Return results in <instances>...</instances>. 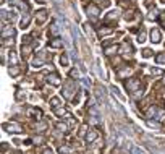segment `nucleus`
<instances>
[{
    "label": "nucleus",
    "mask_w": 165,
    "mask_h": 154,
    "mask_svg": "<svg viewBox=\"0 0 165 154\" xmlns=\"http://www.w3.org/2000/svg\"><path fill=\"white\" fill-rule=\"evenodd\" d=\"M162 2H165V0H162Z\"/></svg>",
    "instance_id": "35"
},
{
    "label": "nucleus",
    "mask_w": 165,
    "mask_h": 154,
    "mask_svg": "<svg viewBox=\"0 0 165 154\" xmlns=\"http://www.w3.org/2000/svg\"><path fill=\"white\" fill-rule=\"evenodd\" d=\"M50 106H52L54 109H58V107H60V99L58 98H52V99H50Z\"/></svg>",
    "instance_id": "11"
},
{
    "label": "nucleus",
    "mask_w": 165,
    "mask_h": 154,
    "mask_svg": "<svg viewBox=\"0 0 165 154\" xmlns=\"http://www.w3.org/2000/svg\"><path fill=\"white\" fill-rule=\"evenodd\" d=\"M70 75H71V76H76V78H78V71H76V70H71V73H70Z\"/></svg>",
    "instance_id": "33"
},
{
    "label": "nucleus",
    "mask_w": 165,
    "mask_h": 154,
    "mask_svg": "<svg viewBox=\"0 0 165 154\" xmlns=\"http://www.w3.org/2000/svg\"><path fill=\"white\" fill-rule=\"evenodd\" d=\"M143 55H144V57H151V55H152V50H151V49H144V50H143Z\"/></svg>",
    "instance_id": "27"
},
{
    "label": "nucleus",
    "mask_w": 165,
    "mask_h": 154,
    "mask_svg": "<svg viewBox=\"0 0 165 154\" xmlns=\"http://www.w3.org/2000/svg\"><path fill=\"white\" fill-rule=\"evenodd\" d=\"M62 45H63V41L58 39V37H55L54 41H50V47H54V49H58V47H62Z\"/></svg>",
    "instance_id": "9"
},
{
    "label": "nucleus",
    "mask_w": 165,
    "mask_h": 154,
    "mask_svg": "<svg viewBox=\"0 0 165 154\" xmlns=\"http://www.w3.org/2000/svg\"><path fill=\"white\" fill-rule=\"evenodd\" d=\"M7 36H15V29H3V33H2V37L5 39Z\"/></svg>",
    "instance_id": "15"
},
{
    "label": "nucleus",
    "mask_w": 165,
    "mask_h": 154,
    "mask_svg": "<svg viewBox=\"0 0 165 154\" xmlns=\"http://www.w3.org/2000/svg\"><path fill=\"white\" fill-rule=\"evenodd\" d=\"M120 5H123V7H126V5H129V0H120Z\"/></svg>",
    "instance_id": "31"
},
{
    "label": "nucleus",
    "mask_w": 165,
    "mask_h": 154,
    "mask_svg": "<svg viewBox=\"0 0 165 154\" xmlns=\"http://www.w3.org/2000/svg\"><path fill=\"white\" fill-rule=\"evenodd\" d=\"M50 33H52L54 36H57V34H58V28H57V25H52V28H50Z\"/></svg>",
    "instance_id": "25"
},
{
    "label": "nucleus",
    "mask_w": 165,
    "mask_h": 154,
    "mask_svg": "<svg viewBox=\"0 0 165 154\" xmlns=\"http://www.w3.org/2000/svg\"><path fill=\"white\" fill-rule=\"evenodd\" d=\"M126 89L131 93L133 98H141L143 96V86H141V81L138 78H131L126 81Z\"/></svg>",
    "instance_id": "1"
},
{
    "label": "nucleus",
    "mask_w": 165,
    "mask_h": 154,
    "mask_svg": "<svg viewBox=\"0 0 165 154\" xmlns=\"http://www.w3.org/2000/svg\"><path fill=\"white\" fill-rule=\"evenodd\" d=\"M96 94H97V98H99V99H105V93H104V89L97 88V91H96Z\"/></svg>",
    "instance_id": "17"
},
{
    "label": "nucleus",
    "mask_w": 165,
    "mask_h": 154,
    "mask_svg": "<svg viewBox=\"0 0 165 154\" xmlns=\"http://www.w3.org/2000/svg\"><path fill=\"white\" fill-rule=\"evenodd\" d=\"M57 128H58L60 132H65V130H66V125H65V123H58V125H57Z\"/></svg>",
    "instance_id": "28"
},
{
    "label": "nucleus",
    "mask_w": 165,
    "mask_h": 154,
    "mask_svg": "<svg viewBox=\"0 0 165 154\" xmlns=\"http://www.w3.org/2000/svg\"><path fill=\"white\" fill-rule=\"evenodd\" d=\"M157 16H159V11H157V10L154 8V10H152V11H151V15H149V18H151V20H156V18H157Z\"/></svg>",
    "instance_id": "20"
},
{
    "label": "nucleus",
    "mask_w": 165,
    "mask_h": 154,
    "mask_svg": "<svg viewBox=\"0 0 165 154\" xmlns=\"http://www.w3.org/2000/svg\"><path fill=\"white\" fill-rule=\"evenodd\" d=\"M28 115H32L34 118H37V120H41V110L39 109H34V107H31V109H28Z\"/></svg>",
    "instance_id": "8"
},
{
    "label": "nucleus",
    "mask_w": 165,
    "mask_h": 154,
    "mask_svg": "<svg viewBox=\"0 0 165 154\" xmlns=\"http://www.w3.org/2000/svg\"><path fill=\"white\" fill-rule=\"evenodd\" d=\"M47 81H49L50 84H54V86H58V84H60V76L57 75V73H52V75H49Z\"/></svg>",
    "instance_id": "7"
},
{
    "label": "nucleus",
    "mask_w": 165,
    "mask_h": 154,
    "mask_svg": "<svg viewBox=\"0 0 165 154\" xmlns=\"http://www.w3.org/2000/svg\"><path fill=\"white\" fill-rule=\"evenodd\" d=\"M54 110H55V114H57L58 117H63V115H66V110H65V109H60V107H58V109H54Z\"/></svg>",
    "instance_id": "18"
},
{
    "label": "nucleus",
    "mask_w": 165,
    "mask_h": 154,
    "mask_svg": "<svg viewBox=\"0 0 165 154\" xmlns=\"http://www.w3.org/2000/svg\"><path fill=\"white\" fill-rule=\"evenodd\" d=\"M42 154H54V152H52V149H49V148H44Z\"/></svg>",
    "instance_id": "29"
},
{
    "label": "nucleus",
    "mask_w": 165,
    "mask_h": 154,
    "mask_svg": "<svg viewBox=\"0 0 165 154\" xmlns=\"http://www.w3.org/2000/svg\"><path fill=\"white\" fill-rule=\"evenodd\" d=\"M34 67H42V60H34Z\"/></svg>",
    "instance_id": "30"
},
{
    "label": "nucleus",
    "mask_w": 165,
    "mask_h": 154,
    "mask_svg": "<svg viewBox=\"0 0 165 154\" xmlns=\"http://www.w3.org/2000/svg\"><path fill=\"white\" fill-rule=\"evenodd\" d=\"M113 18H117V11H110V13L105 16V20H113Z\"/></svg>",
    "instance_id": "23"
},
{
    "label": "nucleus",
    "mask_w": 165,
    "mask_h": 154,
    "mask_svg": "<svg viewBox=\"0 0 165 154\" xmlns=\"http://www.w3.org/2000/svg\"><path fill=\"white\" fill-rule=\"evenodd\" d=\"M138 41H139V42H144V41H146V33H144V31H141V33H139Z\"/></svg>",
    "instance_id": "21"
},
{
    "label": "nucleus",
    "mask_w": 165,
    "mask_h": 154,
    "mask_svg": "<svg viewBox=\"0 0 165 154\" xmlns=\"http://www.w3.org/2000/svg\"><path fill=\"white\" fill-rule=\"evenodd\" d=\"M11 154H21L20 151H15V152H11Z\"/></svg>",
    "instance_id": "34"
},
{
    "label": "nucleus",
    "mask_w": 165,
    "mask_h": 154,
    "mask_svg": "<svg viewBox=\"0 0 165 154\" xmlns=\"http://www.w3.org/2000/svg\"><path fill=\"white\" fill-rule=\"evenodd\" d=\"M45 20H47V10H39L37 13H36L37 25H42V23H45Z\"/></svg>",
    "instance_id": "4"
},
{
    "label": "nucleus",
    "mask_w": 165,
    "mask_h": 154,
    "mask_svg": "<svg viewBox=\"0 0 165 154\" xmlns=\"http://www.w3.org/2000/svg\"><path fill=\"white\" fill-rule=\"evenodd\" d=\"M20 73V68H16V67H13V68H10V75H13V76H16Z\"/></svg>",
    "instance_id": "22"
},
{
    "label": "nucleus",
    "mask_w": 165,
    "mask_h": 154,
    "mask_svg": "<svg viewBox=\"0 0 165 154\" xmlns=\"http://www.w3.org/2000/svg\"><path fill=\"white\" fill-rule=\"evenodd\" d=\"M60 62H62V65H63V67L68 65V57H66V55H62V57H60Z\"/></svg>",
    "instance_id": "24"
},
{
    "label": "nucleus",
    "mask_w": 165,
    "mask_h": 154,
    "mask_svg": "<svg viewBox=\"0 0 165 154\" xmlns=\"http://www.w3.org/2000/svg\"><path fill=\"white\" fill-rule=\"evenodd\" d=\"M112 31H113L112 28H100V31H99V33L102 34V36H104V34H110Z\"/></svg>",
    "instance_id": "19"
},
{
    "label": "nucleus",
    "mask_w": 165,
    "mask_h": 154,
    "mask_svg": "<svg viewBox=\"0 0 165 154\" xmlns=\"http://www.w3.org/2000/svg\"><path fill=\"white\" fill-rule=\"evenodd\" d=\"M99 13H100V10H99L97 5H89V7H88V15H91L92 18L99 16Z\"/></svg>",
    "instance_id": "5"
},
{
    "label": "nucleus",
    "mask_w": 165,
    "mask_h": 154,
    "mask_svg": "<svg viewBox=\"0 0 165 154\" xmlns=\"http://www.w3.org/2000/svg\"><path fill=\"white\" fill-rule=\"evenodd\" d=\"M3 130H7L10 133H20L23 132V127L16 122H7V123H3Z\"/></svg>",
    "instance_id": "2"
},
{
    "label": "nucleus",
    "mask_w": 165,
    "mask_h": 154,
    "mask_svg": "<svg viewBox=\"0 0 165 154\" xmlns=\"http://www.w3.org/2000/svg\"><path fill=\"white\" fill-rule=\"evenodd\" d=\"M60 152H62V154H70V152H71V149L65 146V148H60Z\"/></svg>",
    "instance_id": "26"
},
{
    "label": "nucleus",
    "mask_w": 165,
    "mask_h": 154,
    "mask_svg": "<svg viewBox=\"0 0 165 154\" xmlns=\"http://www.w3.org/2000/svg\"><path fill=\"white\" fill-rule=\"evenodd\" d=\"M7 149H8V144H7V143H3V144H2V152H5Z\"/></svg>",
    "instance_id": "32"
},
{
    "label": "nucleus",
    "mask_w": 165,
    "mask_h": 154,
    "mask_svg": "<svg viewBox=\"0 0 165 154\" xmlns=\"http://www.w3.org/2000/svg\"><path fill=\"white\" fill-rule=\"evenodd\" d=\"M28 25H29V15H24V18H23L21 20V28H23V29H24V28H28Z\"/></svg>",
    "instance_id": "12"
},
{
    "label": "nucleus",
    "mask_w": 165,
    "mask_h": 154,
    "mask_svg": "<svg viewBox=\"0 0 165 154\" xmlns=\"http://www.w3.org/2000/svg\"><path fill=\"white\" fill-rule=\"evenodd\" d=\"M75 91H76V84H73L71 81H68V83L65 84V91H62V93H63L65 98L70 99V98H71V94L75 93Z\"/></svg>",
    "instance_id": "3"
},
{
    "label": "nucleus",
    "mask_w": 165,
    "mask_h": 154,
    "mask_svg": "<svg viewBox=\"0 0 165 154\" xmlns=\"http://www.w3.org/2000/svg\"><path fill=\"white\" fill-rule=\"evenodd\" d=\"M128 73H129V68L125 67V68H122V70H118V78H123L125 75H128Z\"/></svg>",
    "instance_id": "14"
},
{
    "label": "nucleus",
    "mask_w": 165,
    "mask_h": 154,
    "mask_svg": "<svg viewBox=\"0 0 165 154\" xmlns=\"http://www.w3.org/2000/svg\"><path fill=\"white\" fill-rule=\"evenodd\" d=\"M156 62H157L159 65L165 64V52H160V54H157V55H156Z\"/></svg>",
    "instance_id": "10"
},
{
    "label": "nucleus",
    "mask_w": 165,
    "mask_h": 154,
    "mask_svg": "<svg viewBox=\"0 0 165 154\" xmlns=\"http://www.w3.org/2000/svg\"><path fill=\"white\" fill-rule=\"evenodd\" d=\"M96 138H97V133H96V132H89V133L86 135V140L89 141V143H91V141H94Z\"/></svg>",
    "instance_id": "13"
},
{
    "label": "nucleus",
    "mask_w": 165,
    "mask_h": 154,
    "mask_svg": "<svg viewBox=\"0 0 165 154\" xmlns=\"http://www.w3.org/2000/svg\"><path fill=\"white\" fill-rule=\"evenodd\" d=\"M117 50H118V47H117V45H112V47H107L105 49V54H113V52H117Z\"/></svg>",
    "instance_id": "16"
},
{
    "label": "nucleus",
    "mask_w": 165,
    "mask_h": 154,
    "mask_svg": "<svg viewBox=\"0 0 165 154\" xmlns=\"http://www.w3.org/2000/svg\"><path fill=\"white\" fill-rule=\"evenodd\" d=\"M151 41L152 42H160L162 41V36H160V31H159V29H152L151 31Z\"/></svg>",
    "instance_id": "6"
}]
</instances>
